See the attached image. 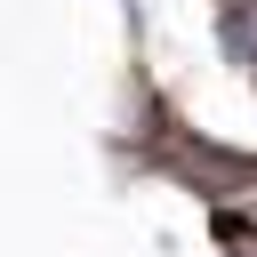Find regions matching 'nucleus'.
Listing matches in <instances>:
<instances>
[{
    "label": "nucleus",
    "mask_w": 257,
    "mask_h": 257,
    "mask_svg": "<svg viewBox=\"0 0 257 257\" xmlns=\"http://www.w3.org/2000/svg\"><path fill=\"white\" fill-rule=\"evenodd\" d=\"M249 80H257V72H249Z\"/></svg>",
    "instance_id": "f257e3e1"
}]
</instances>
